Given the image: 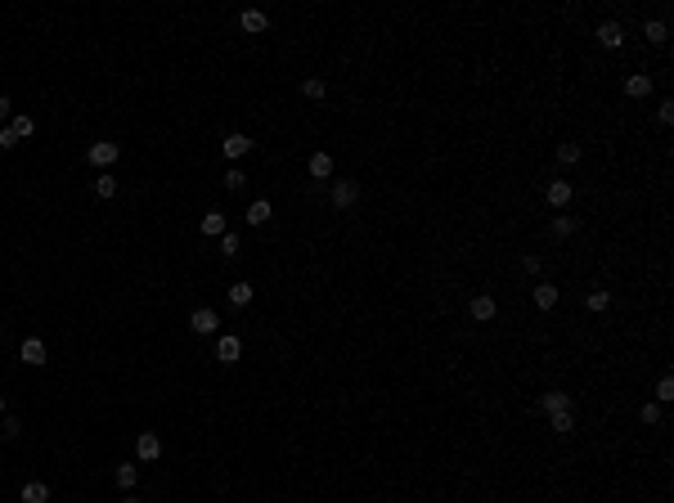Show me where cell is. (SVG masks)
<instances>
[{
    "label": "cell",
    "mask_w": 674,
    "mask_h": 503,
    "mask_svg": "<svg viewBox=\"0 0 674 503\" xmlns=\"http://www.w3.org/2000/svg\"><path fill=\"white\" fill-rule=\"evenodd\" d=\"M117 157H121V144H112V139H94V144L85 148V162L99 167V171H108Z\"/></svg>",
    "instance_id": "1"
},
{
    "label": "cell",
    "mask_w": 674,
    "mask_h": 503,
    "mask_svg": "<svg viewBox=\"0 0 674 503\" xmlns=\"http://www.w3.org/2000/svg\"><path fill=\"white\" fill-rule=\"evenodd\" d=\"M189 328H194L198 337H216V328H221V315H216L212 306H198L194 315H189Z\"/></svg>",
    "instance_id": "2"
},
{
    "label": "cell",
    "mask_w": 674,
    "mask_h": 503,
    "mask_svg": "<svg viewBox=\"0 0 674 503\" xmlns=\"http://www.w3.org/2000/svg\"><path fill=\"white\" fill-rule=\"evenodd\" d=\"M221 153L230 157V162H239V157H248V153H252V135H243V130H234V135H225V139H221Z\"/></svg>",
    "instance_id": "3"
},
{
    "label": "cell",
    "mask_w": 674,
    "mask_h": 503,
    "mask_svg": "<svg viewBox=\"0 0 674 503\" xmlns=\"http://www.w3.org/2000/svg\"><path fill=\"white\" fill-rule=\"evenodd\" d=\"M158 454H162V441H158V432H140V436H135V459H140V463H153Z\"/></svg>",
    "instance_id": "4"
},
{
    "label": "cell",
    "mask_w": 674,
    "mask_h": 503,
    "mask_svg": "<svg viewBox=\"0 0 674 503\" xmlns=\"http://www.w3.org/2000/svg\"><path fill=\"white\" fill-rule=\"evenodd\" d=\"M355 203H360V185H355V180H337V185H333V207L346 212V207H355Z\"/></svg>",
    "instance_id": "5"
},
{
    "label": "cell",
    "mask_w": 674,
    "mask_h": 503,
    "mask_svg": "<svg viewBox=\"0 0 674 503\" xmlns=\"http://www.w3.org/2000/svg\"><path fill=\"white\" fill-rule=\"evenodd\" d=\"M18 359H23V364H32V368H41L45 359H50V355H45V341L41 337H27L23 346H18Z\"/></svg>",
    "instance_id": "6"
},
{
    "label": "cell",
    "mask_w": 674,
    "mask_h": 503,
    "mask_svg": "<svg viewBox=\"0 0 674 503\" xmlns=\"http://www.w3.org/2000/svg\"><path fill=\"white\" fill-rule=\"evenodd\" d=\"M495 310H499V306H495V297H486V292L468 301V315L477 319V324H490V319H495Z\"/></svg>",
    "instance_id": "7"
},
{
    "label": "cell",
    "mask_w": 674,
    "mask_h": 503,
    "mask_svg": "<svg viewBox=\"0 0 674 503\" xmlns=\"http://www.w3.org/2000/svg\"><path fill=\"white\" fill-rule=\"evenodd\" d=\"M239 355H243L239 337H216V359H221V364H239Z\"/></svg>",
    "instance_id": "8"
},
{
    "label": "cell",
    "mask_w": 674,
    "mask_h": 503,
    "mask_svg": "<svg viewBox=\"0 0 674 503\" xmlns=\"http://www.w3.org/2000/svg\"><path fill=\"white\" fill-rule=\"evenodd\" d=\"M571 194H575V189H571V180H553V185L544 189L548 207H566V203H571Z\"/></svg>",
    "instance_id": "9"
},
{
    "label": "cell",
    "mask_w": 674,
    "mask_h": 503,
    "mask_svg": "<svg viewBox=\"0 0 674 503\" xmlns=\"http://www.w3.org/2000/svg\"><path fill=\"white\" fill-rule=\"evenodd\" d=\"M539 409H544V414H566V409H571V395H566V391H544V395H539Z\"/></svg>",
    "instance_id": "10"
},
{
    "label": "cell",
    "mask_w": 674,
    "mask_h": 503,
    "mask_svg": "<svg viewBox=\"0 0 674 503\" xmlns=\"http://www.w3.org/2000/svg\"><path fill=\"white\" fill-rule=\"evenodd\" d=\"M625 94H630V99H648V94H652V77H648V72L625 77Z\"/></svg>",
    "instance_id": "11"
},
{
    "label": "cell",
    "mask_w": 674,
    "mask_h": 503,
    "mask_svg": "<svg viewBox=\"0 0 674 503\" xmlns=\"http://www.w3.org/2000/svg\"><path fill=\"white\" fill-rule=\"evenodd\" d=\"M239 23H243V32H252V36H261L265 27H270V18L261 14V9H243L239 14Z\"/></svg>",
    "instance_id": "12"
},
{
    "label": "cell",
    "mask_w": 674,
    "mask_h": 503,
    "mask_svg": "<svg viewBox=\"0 0 674 503\" xmlns=\"http://www.w3.org/2000/svg\"><path fill=\"white\" fill-rule=\"evenodd\" d=\"M530 301H535V310H553L557 306V288L553 283H539V288L530 292Z\"/></svg>",
    "instance_id": "13"
},
{
    "label": "cell",
    "mask_w": 674,
    "mask_h": 503,
    "mask_svg": "<svg viewBox=\"0 0 674 503\" xmlns=\"http://www.w3.org/2000/svg\"><path fill=\"white\" fill-rule=\"evenodd\" d=\"M310 176H315V180H328V176H333V157H328V153H310Z\"/></svg>",
    "instance_id": "14"
},
{
    "label": "cell",
    "mask_w": 674,
    "mask_h": 503,
    "mask_svg": "<svg viewBox=\"0 0 674 503\" xmlns=\"http://www.w3.org/2000/svg\"><path fill=\"white\" fill-rule=\"evenodd\" d=\"M23 503H50V486H45V481H27V486H23Z\"/></svg>",
    "instance_id": "15"
},
{
    "label": "cell",
    "mask_w": 674,
    "mask_h": 503,
    "mask_svg": "<svg viewBox=\"0 0 674 503\" xmlns=\"http://www.w3.org/2000/svg\"><path fill=\"white\" fill-rule=\"evenodd\" d=\"M643 36H648L652 45H666V36H670V27H666V18H652V23H643Z\"/></svg>",
    "instance_id": "16"
},
{
    "label": "cell",
    "mask_w": 674,
    "mask_h": 503,
    "mask_svg": "<svg viewBox=\"0 0 674 503\" xmlns=\"http://www.w3.org/2000/svg\"><path fill=\"white\" fill-rule=\"evenodd\" d=\"M598 41H603V45H607V50H616V45H621V41H625V32H621V23H603V27H598Z\"/></svg>",
    "instance_id": "17"
},
{
    "label": "cell",
    "mask_w": 674,
    "mask_h": 503,
    "mask_svg": "<svg viewBox=\"0 0 674 503\" xmlns=\"http://www.w3.org/2000/svg\"><path fill=\"white\" fill-rule=\"evenodd\" d=\"M112 481H117L121 490H130V486L140 481V468H135V463H117V472H112Z\"/></svg>",
    "instance_id": "18"
},
{
    "label": "cell",
    "mask_w": 674,
    "mask_h": 503,
    "mask_svg": "<svg viewBox=\"0 0 674 503\" xmlns=\"http://www.w3.org/2000/svg\"><path fill=\"white\" fill-rule=\"evenodd\" d=\"M270 216H274V207L265 203V198H256V203L248 207V225H265V221H270Z\"/></svg>",
    "instance_id": "19"
},
{
    "label": "cell",
    "mask_w": 674,
    "mask_h": 503,
    "mask_svg": "<svg viewBox=\"0 0 674 503\" xmlns=\"http://www.w3.org/2000/svg\"><path fill=\"white\" fill-rule=\"evenodd\" d=\"M548 427H553L557 436H566V432H575V414L566 409V414H548Z\"/></svg>",
    "instance_id": "20"
},
{
    "label": "cell",
    "mask_w": 674,
    "mask_h": 503,
    "mask_svg": "<svg viewBox=\"0 0 674 503\" xmlns=\"http://www.w3.org/2000/svg\"><path fill=\"white\" fill-rule=\"evenodd\" d=\"M548 230H553V239H571V234H575V216H553Z\"/></svg>",
    "instance_id": "21"
},
{
    "label": "cell",
    "mask_w": 674,
    "mask_h": 503,
    "mask_svg": "<svg viewBox=\"0 0 674 503\" xmlns=\"http://www.w3.org/2000/svg\"><path fill=\"white\" fill-rule=\"evenodd\" d=\"M248 301H252V283H234V288H230V306L243 310Z\"/></svg>",
    "instance_id": "22"
},
{
    "label": "cell",
    "mask_w": 674,
    "mask_h": 503,
    "mask_svg": "<svg viewBox=\"0 0 674 503\" xmlns=\"http://www.w3.org/2000/svg\"><path fill=\"white\" fill-rule=\"evenodd\" d=\"M584 306H589V310H593V315H603V310H607V306H612V292H607V288H598V292H589V297H584Z\"/></svg>",
    "instance_id": "23"
},
{
    "label": "cell",
    "mask_w": 674,
    "mask_h": 503,
    "mask_svg": "<svg viewBox=\"0 0 674 503\" xmlns=\"http://www.w3.org/2000/svg\"><path fill=\"white\" fill-rule=\"evenodd\" d=\"M203 234H207V239L225 234V216H221V212H207V216H203Z\"/></svg>",
    "instance_id": "24"
},
{
    "label": "cell",
    "mask_w": 674,
    "mask_h": 503,
    "mask_svg": "<svg viewBox=\"0 0 674 503\" xmlns=\"http://www.w3.org/2000/svg\"><path fill=\"white\" fill-rule=\"evenodd\" d=\"M9 130H14L18 139H27V135H36V121L32 117H9Z\"/></svg>",
    "instance_id": "25"
},
{
    "label": "cell",
    "mask_w": 674,
    "mask_h": 503,
    "mask_svg": "<svg viewBox=\"0 0 674 503\" xmlns=\"http://www.w3.org/2000/svg\"><path fill=\"white\" fill-rule=\"evenodd\" d=\"M557 162L575 167V162H580V144H557Z\"/></svg>",
    "instance_id": "26"
},
{
    "label": "cell",
    "mask_w": 674,
    "mask_h": 503,
    "mask_svg": "<svg viewBox=\"0 0 674 503\" xmlns=\"http://www.w3.org/2000/svg\"><path fill=\"white\" fill-rule=\"evenodd\" d=\"M639 418H643V427H657V423H661V404H657V400H648V404L639 409Z\"/></svg>",
    "instance_id": "27"
},
{
    "label": "cell",
    "mask_w": 674,
    "mask_h": 503,
    "mask_svg": "<svg viewBox=\"0 0 674 503\" xmlns=\"http://www.w3.org/2000/svg\"><path fill=\"white\" fill-rule=\"evenodd\" d=\"M94 194H99V198H112V194H117V180H112L108 171H103V176L94 180Z\"/></svg>",
    "instance_id": "28"
},
{
    "label": "cell",
    "mask_w": 674,
    "mask_h": 503,
    "mask_svg": "<svg viewBox=\"0 0 674 503\" xmlns=\"http://www.w3.org/2000/svg\"><path fill=\"white\" fill-rule=\"evenodd\" d=\"M324 90H328V85L319 81V77H306V85H301V94H306V99H324Z\"/></svg>",
    "instance_id": "29"
},
{
    "label": "cell",
    "mask_w": 674,
    "mask_h": 503,
    "mask_svg": "<svg viewBox=\"0 0 674 503\" xmlns=\"http://www.w3.org/2000/svg\"><path fill=\"white\" fill-rule=\"evenodd\" d=\"M666 400H674V382L661 377V382H657V404H666Z\"/></svg>",
    "instance_id": "30"
},
{
    "label": "cell",
    "mask_w": 674,
    "mask_h": 503,
    "mask_svg": "<svg viewBox=\"0 0 674 503\" xmlns=\"http://www.w3.org/2000/svg\"><path fill=\"white\" fill-rule=\"evenodd\" d=\"M657 121H661V126H670V121H674V99H661V108H657Z\"/></svg>",
    "instance_id": "31"
},
{
    "label": "cell",
    "mask_w": 674,
    "mask_h": 503,
    "mask_svg": "<svg viewBox=\"0 0 674 503\" xmlns=\"http://www.w3.org/2000/svg\"><path fill=\"white\" fill-rule=\"evenodd\" d=\"M243 180H248V176H243L239 167H230V171H225V189H243Z\"/></svg>",
    "instance_id": "32"
},
{
    "label": "cell",
    "mask_w": 674,
    "mask_h": 503,
    "mask_svg": "<svg viewBox=\"0 0 674 503\" xmlns=\"http://www.w3.org/2000/svg\"><path fill=\"white\" fill-rule=\"evenodd\" d=\"M221 252L225 256H239V239H234V234H221Z\"/></svg>",
    "instance_id": "33"
},
{
    "label": "cell",
    "mask_w": 674,
    "mask_h": 503,
    "mask_svg": "<svg viewBox=\"0 0 674 503\" xmlns=\"http://www.w3.org/2000/svg\"><path fill=\"white\" fill-rule=\"evenodd\" d=\"M0 436H5V441H14V436H23V423H18V418H5V432H0Z\"/></svg>",
    "instance_id": "34"
},
{
    "label": "cell",
    "mask_w": 674,
    "mask_h": 503,
    "mask_svg": "<svg viewBox=\"0 0 674 503\" xmlns=\"http://www.w3.org/2000/svg\"><path fill=\"white\" fill-rule=\"evenodd\" d=\"M14 144H18V135L9 126H0V148H14Z\"/></svg>",
    "instance_id": "35"
},
{
    "label": "cell",
    "mask_w": 674,
    "mask_h": 503,
    "mask_svg": "<svg viewBox=\"0 0 674 503\" xmlns=\"http://www.w3.org/2000/svg\"><path fill=\"white\" fill-rule=\"evenodd\" d=\"M9 117H14V103H9L5 94H0V121H9Z\"/></svg>",
    "instance_id": "36"
},
{
    "label": "cell",
    "mask_w": 674,
    "mask_h": 503,
    "mask_svg": "<svg viewBox=\"0 0 674 503\" xmlns=\"http://www.w3.org/2000/svg\"><path fill=\"white\" fill-rule=\"evenodd\" d=\"M121 503H144V499H135V495H126V499H121Z\"/></svg>",
    "instance_id": "37"
},
{
    "label": "cell",
    "mask_w": 674,
    "mask_h": 503,
    "mask_svg": "<svg viewBox=\"0 0 674 503\" xmlns=\"http://www.w3.org/2000/svg\"><path fill=\"white\" fill-rule=\"evenodd\" d=\"M0 414H5V395H0Z\"/></svg>",
    "instance_id": "38"
}]
</instances>
